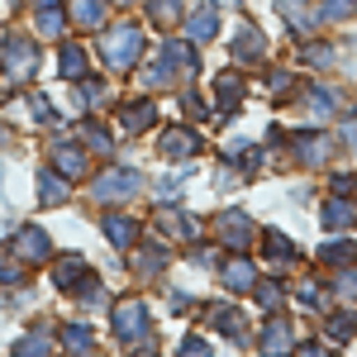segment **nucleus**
<instances>
[{
  "label": "nucleus",
  "instance_id": "nucleus-1",
  "mask_svg": "<svg viewBox=\"0 0 357 357\" xmlns=\"http://www.w3.org/2000/svg\"><path fill=\"white\" fill-rule=\"evenodd\" d=\"M138 43H143V38H138V29L119 24V29L110 33V43H105V57H110V67H129V62L138 57Z\"/></svg>",
  "mask_w": 357,
  "mask_h": 357
},
{
  "label": "nucleus",
  "instance_id": "nucleus-2",
  "mask_svg": "<svg viewBox=\"0 0 357 357\" xmlns=\"http://www.w3.org/2000/svg\"><path fill=\"white\" fill-rule=\"evenodd\" d=\"M5 72L24 82L29 72H33V48L29 43H5Z\"/></svg>",
  "mask_w": 357,
  "mask_h": 357
},
{
  "label": "nucleus",
  "instance_id": "nucleus-3",
  "mask_svg": "<svg viewBox=\"0 0 357 357\" xmlns=\"http://www.w3.org/2000/svg\"><path fill=\"white\" fill-rule=\"evenodd\" d=\"M138 186V176L134 172H119V176H105L100 186H96V195H114V191H134Z\"/></svg>",
  "mask_w": 357,
  "mask_h": 357
},
{
  "label": "nucleus",
  "instance_id": "nucleus-4",
  "mask_svg": "<svg viewBox=\"0 0 357 357\" xmlns=\"http://www.w3.org/2000/svg\"><path fill=\"white\" fill-rule=\"evenodd\" d=\"M138 329H143V310H138V305H124V310H119V333L129 338V333H138Z\"/></svg>",
  "mask_w": 357,
  "mask_h": 357
},
{
  "label": "nucleus",
  "instance_id": "nucleus-5",
  "mask_svg": "<svg viewBox=\"0 0 357 357\" xmlns=\"http://www.w3.org/2000/svg\"><path fill=\"white\" fill-rule=\"evenodd\" d=\"M224 281H229L234 291H248V286H252V267H248V262H234V267L224 272Z\"/></svg>",
  "mask_w": 357,
  "mask_h": 357
},
{
  "label": "nucleus",
  "instance_id": "nucleus-6",
  "mask_svg": "<svg viewBox=\"0 0 357 357\" xmlns=\"http://www.w3.org/2000/svg\"><path fill=\"white\" fill-rule=\"evenodd\" d=\"M105 234H110L114 243H134V224L119 220V215H114V220H105Z\"/></svg>",
  "mask_w": 357,
  "mask_h": 357
},
{
  "label": "nucleus",
  "instance_id": "nucleus-7",
  "mask_svg": "<svg viewBox=\"0 0 357 357\" xmlns=\"http://www.w3.org/2000/svg\"><path fill=\"white\" fill-rule=\"evenodd\" d=\"M38 29H43V33H57V29H62V10H57V0L38 10Z\"/></svg>",
  "mask_w": 357,
  "mask_h": 357
},
{
  "label": "nucleus",
  "instance_id": "nucleus-8",
  "mask_svg": "<svg viewBox=\"0 0 357 357\" xmlns=\"http://www.w3.org/2000/svg\"><path fill=\"white\" fill-rule=\"evenodd\" d=\"M72 10L82 24H100V0H72Z\"/></svg>",
  "mask_w": 357,
  "mask_h": 357
},
{
  "label": "nucleus",
  "instance_id": "nucleus-9",
  "mask_svg": "<svg viewBox=\"0 0 357 357\" xmlns=\"http://www.w3.org/2000/svg\"><path fill=\"white\" fill-rule=\"evenodd\" d=\"M57 167H62L67 176H77V172H82V153H77V148H57Z\"/></svg>",
  "mask_w": 357,
  "mask_h": 357
},
{
  "label": "nucleus",
  "instance_id": "nucleus-10",
  "mask_svg": "<svg viewBox=\"0 0 357 357\" xmlns=\"http://www.w3.org/2000/svg\"><path fill=\"white\" fill-rule=\"evenodd\" d=\"M20 248H24V257H43V252H48V248H43V234H38V229H29L24 238H20Z\"/></svg>",
  "mask_w": 357,
  "mask_h": 357
},
{
  "label": "nucleus",
  "instance_id": "nucleus-11",
  "mask_svg": "<svg viewBox=\"0 0 357 357\" xmlns=\"http://www.w3.org/2000/svg\"><path fill=\"white\" fill-rule=\"evenodd\" d=\"M82 67H86L82 48H67V53H62V72H67V77H77V72H82Z\"/></svg>",
  "mask_w": 357,
  "mask_h": 357
},
{
  "label": "nucleus",
  "instance_id": "nucleus-12",
  "mask_svg": "<svg viewBox=\"0 0 357 357\" xmlns=\"http://www.w3.org/2000/svg\"><path fill=\"white\" fill-rule=\"evenodd\" d=\"M38 191H43V200H62V181H53V176H38Z\"/></svg>",
  "mask_w": 357,
  "mask_h": 357
},
{
  "label": "nucleus",
  "instance_id": "nucleus-13",
  "mask_svg": "<svg viewBox=\"0 0 357 357\" xmlns=\"http://www.w3.org/2000/svg\"><path fill=\"white\" fill-rule=\"evenodd\" d=\"M162 148H167V153H191V148H195V138H186V134H172V138L162 143Z\"/></svg>",
  "mask_w": 357,
  "mask_h": 357
},
{
  "label": "nucleus",
  "instance_id": "nucleus-14",
  "mask_svg": "<svg viewBox=\"0 0 357 357\" xmlns=\"http://www.w3.org/2000/svg\"><path fill=\"white\" fill-rule=\"evenodd\" d=\"M153 119V105H134V110H124V124H148Z\"/></svg>",
  "mask_w": 357,
  "mask_h": 357
},
{
  "label": "nucleus",
  "instance_id": "nucleus-15",
  "mask_svg": "<svg viewBox=\"0 0 357 357\" xmlns=\"http://www.w3.org/2000/svg\"><path fill=\"white\" fill-rule=\"evenodd\" d=\"M348 10H353V0H324V15H329V20H343Z\"/></svg>",
  "mask_w": 357,
  "mask_h": 357
},
{
  "label": "nucleus",
  "instance_id": "nucleus-16",
  "mask_svg": "<svg viewBox=\"0 0 357 357\" xmlns=\"http://www.w3.org/2000/svg\"><path fill=\"white\" fill-rule=\"evenodd\" d=\"M191 33H195V38H210V33H215V15H205V20H191Z\"/></svg>",
  "mask_w": 357,
  "mask_h": 357
},
{
  "label": "nucleus",
  "instance_id": "nucleus-17",
  "mask_svg": "<svg viewBox=\"0 0 357 357\" xmlns=\"http://www.w3.org/2000/svg\"><path fill=\"white\" fill-rule=\"evenodd\" d=\"M324 220H329V224H348V220H353V210H343V205H333V210L324 215Z\"/></svg>",
  "mask_w": 357,
  "mask_h": 357
},
{
  "label": "nucleus",
  "instance_id": "nucleus-18",
  "mask_svg": "<svg viewBox=\"0 0 357 357\" xmlns=\"http://www.w3.org/2000/svg\"><path fill=\"white\" fill-rule=\"evenodd\" d=\"M67 343H72V348H86V343H91V333H86V329H67Z\"/></svg>",
  "mask_w": 357,
  "mask_h": 357
},
{
  "label": "nucleus",
  "instance_id": "nucleus-19",
  "mask_svg": "<svg viewBox=\"0 0 357 357\" xmlns=\"http://www.w3.org/2000/svg\"><path fill=\"white\" fill-rule=\"evenodd\" d=\"M333 333H338V338H348V333H353V324H348V314H333Z\"/></svg>",
  "mask_w": 357,
  "mask_h": 357
},
{
  "label": "nucleus",
  "instance_id": "nucleus-20",
  "mask_svg": "<svg viewBox=\"0 0 357 357\" xmlns=\"http://www.w3.org/2000/svg\"><path fill=\"white\" fill-rule=\"evenodd\" d=\"M224 5H238V0H224Z\"/></svg>",
  "mask_w": 357,
  "mask_h": 357
}]
</instances>
